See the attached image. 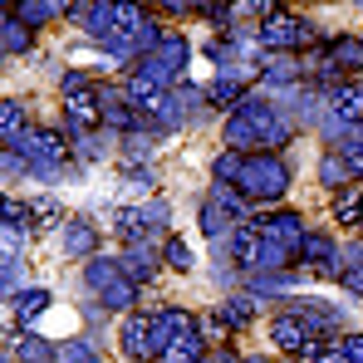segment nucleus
Returning a JSON list of instances; mask_svg holds the SVG:
<instances>
[{
  "mask_svg": "<svg viewBox=\"0 0 363 363\" xmlns=\"http://www.w3.org/2000/svg\"><path fill=\"white\" fill-rule=\"evenodd\" d=\"M50 304H55V295H50V290L30 285V290H20V295L10 300V314H15V324H20V329H30V324H35V319H40Z\"/></svg>",
  "mask_w": 363,
  "mask_h": 363,
  "instance_id": "14",
  "label": "nucleus"
},
{
  "mask_svg": "<svg viewBox=\"0 0 363 363\" xmlns=\"http://www.w3.org/2000/svg\"><path fill=\"white\" fill-rule=\"evenodd\" d=\"M167 201H147V206H123L118 211V221H113V231H118L128 245H138V241H147L152 231H162L167 226Z\"/></svg>",
  "mask_w": 363,
  "mask_h": 363,
  "instance_id": "6",
  "label": "nucleus"
},
{
  "mask_svg": "<svg viewBox=\"0 0 363 363\" xmlns=\"http://www.w3.org/2000/svg\"><path fill=\"white\" fill-rule=\"evenodd\" d=\"M20 167H30V162H25L15 147H5V177H20Z\"/></svg>",
  "mask_w": 363,
  "mask_h": 363,
  "instance_id": "35",
  "label": "nucleus"
},
{
  "mask_svg": "<svg viewBox=\"0 0 363 363\" xmlns=\"http://www.w3.org/2000/svg\"><path fill=\"white\" fill-rule=\"evenodd\" d=\"M162 265H172V270H182V275H186V270L196 265V255H191V245L182 241V236H172V241L162 245Z\"/></svg>",
  "mask_w": 363,
  "mask_h": 363,
  "instance_id": "26",
  "label": "nucleus"
},
{
  "mask_svg": "<svg viewBox=\"0 0 363 363\" xmlns=\"http://www.w3.org/2000/svg\"><path fill=\"white\" fill-rule=\"evenodd\" d=\"M255 35H260V50L265 55H295V50H304L309 45V20H300V15H270L265 25H255Z\"/></svg>",
  "mask_w": 363,
  "mask_h": 363,
  "instance_id": "5",
  "label": "nucleus"
},
{
  "mask_svg": "<svg viewBox=\"0 0 363 363\" xmlns=\"http://www.w3.org/2000/svg\"><path fill=\"white\" fill-rule=\"evenodd\" d=\"M300 260H304V265H314V270H324V265H334L339 255H334V241H329L324 231H309V236L300 241Z\"/></svg>",
  "mask_w": 363,
  "mask_h": 363,
  "instance_id": "21",
  "label": "nucleus"
},
{
  "mask_svg": "<svg viewBox=\"0 0 363 363\" xmlns=\"http://www.w3.org/2000/svg\"><path fill=\"white\" fill-rule=\"evenodd\" d=\"M255 226H260V236H265V241H280V245H290V250H300V241L309 236V231H304V221L295 216V211H270V216H255Z\"/></svg>",
  "mask_w": 363,
  "mask_h": 363,
  "instance_id": "9",
  "label": "nucleus"
},
{
  "mask_svg": "<svg viewBox=\"0 0 363 363\" xmlns=\"http://www.w3.org/2000/svg\"><path fill=\"white\" fill-rule=\"evenodd\" d=\"M123 339V359L133 363H157V344H152V314H128L118 329Z\"/></svg>",
  "mask_w": 363,
  "mask_h": 363,
  "instance_id": "8",
  "label": "nucleus"
},
{
  "mask_svg": "<svg viewBox=\"0 0 363 363\" xmlns=\"http://www.w3.org/2000/svg\"><path fill=\"white\" fill-rule=\"evenodd\" d=\"M84 30H89L99 45H108V40L118 35V5H89V20H84Z\"/></svg>",
  "mask_w": 363,
  "mask_h": 363,
  "instance_id": "20",
  "label": "nucleus"
},
{
  "mask_svg": "<svg viewBox=\"0 0 363 363\" xmlns=\"http://www.w3.org/2000/svg\"><path fill=\"white\" fill-rule=\"evenodd\" d=\"M30 30L35 25H50V20H60V15H69V5H60V0H20V5H10Z\"/></svg>",
  "mask_w": 363,
  "mask_h": 363,
  "instance_id": "18",
  "label": "nucleus"
},
{
  "mask_svg": "<svg viewBox=\"0 0 363 363\" xmlns=\"http://www.w3.org/2000/svg\"><path fill=\"white\" fill-rule=\"evenodd\" d=\"M334 221H344V226H359V221H363V196H359V191H339V201H334Z\"/></svg>",
  "mask_w": 363,
  "mask_h": 363,
  "instance_id": "28",
  "label": "nucleus"
},
{
  "mask_svg": "<svg viewBox=\"0 0 363 363\" xmlns=\"http://www.w3.org/2000/svg\"><path fill=\"white\" fill-rule=\"evenodd\" d=\"M245 172V152H236V147H226V152H216V162H211V177H216V186H236Z\"/></svg>",
  "mask_w": 363,
  "mask_h": 363,
  "instance_id": "23",
  "label": "nucleus"
},
{
  "mask_svg": "<svg viewBox=\"0 0 363 363\" xmlns=\"http://www.w3.org/2000/svg\"><path fill=\"white\" fill-rule=\"evenodd\" d=\"M25 133H30V128H25V104H20V99H5V104H0V138H5V147H15Z\"/></svg>",
  "mask_w": 363,
  "mask_h": 363,
  "instance_id": "22",
  "label": "nucleus"
},
{
  "mask_svg": "<svg viewBox=\"0 0 363 363\" xmlns=\"http://www.w3.org/2000/svg\"><path fill=\"white\" fill-rule=\"evenodd\" d=\"M60 241H64V255H69V260H94V245H99V231H94V221L74 216V221H64Z\"/></svg>",
  "mask_w": 363,
  "mask_h": 363,
  "instance_id": "12",
  "label": "nucleus"
},
{
  "mask_svg": "<svg viewBox=\"0 0 363 363\" xmlns=\"http://www.w3.org/2000/svg\"><path fill=\"white\" fill-rule=\"evenodd\" d=\"M15 152L30 162L35 177H60L64 162H69V152H74V138L60 133V128H30V133L15 143Z\"/></svg>",
  "mask_w": 363,
  "mask_h": 363,
  "instance_id": "1",
  "label": "nucleus"
},
{
  "mask_svg": "<svg viewBox=\"0 0 363 363\" xmlns=\"http://www.w3.org/2000/svg\"><path fill=\"white\" fill-rule=\"evenodd\" d=\"M334 344H339L344 363H363V334H344V339H334Z\"/></svg>",
  "mask_w": 363,
  "mask_h": 363,
  "instance_id": "32",
  "label": "nucleus"
},
{
  "mask_svg": "<svg viewBox=\"0 0 363 363\" xmlns=\"http://www.w3.org/2000/svg\"><path fill=\"white\" fill-rule=\"evenodd\" d=\"M84 285L99 295L104 309H133V300H138V285L123 275V265L108 260V255H94V260L84 265Z\"/></svg>",
  "mask_w": 363,
  "mask_h": 363,
  "instance_id": "3",
  "label": "nucleus"
},
{
  "mask_svg": "<svg viewBox=\"0 0 363 363\" xmlns=\"http://www.w3.org/2000/svg\"><path fill=\"white\" fill-rule=\"evenodd\" d=\"M201 359H206V339H201V329H186L157 363H201Z\"/></svg>",
  "mask_w": 363,
  "mask_h": 363,
  "instance_id": "19",
  "label": "nucleus"
},
{
  "mask_svg": "<svg viewBox=\"0 0 363 363\" xmlns=\"http://www.w3.org/2000/svg\"><path fill=\"white\" fill-rule=\"evenodd\" d=\"M5 349H15L20 363H60V344H50V339L35 334V329H15V334L5 339Z\"/></svg>",
  "mask_w": 363,
  "mask_h": 363,
  "instance_id": "10",
  "label": "nucleus"
},
{
  "mask_svg": "<svg viewBox=\"0 0 363 363\" xmlns=\"http://www.w3.org/2000/svg\"><path fill=\"white\" fill-rule=\"evenodd\" d=\"M74 152H79L84 162H99V157L108 152V133H104V138H99V133H79V138H74Z\"/></svg>",
  "mask_w": 363,
  "mask_h": 363,
  "instance_id": "29",
  "label": "nucleus"
},
{
  "mask_svg": "<svg viewBox=\"0 0 363 363\" xmlns=\"http://www.w3.org/2000/svg\"><path fill=\"white\" fill-rule=\"evenodd\" d=\"M30 216H35V226H60V231H64V206L55 201V196L30 201Z\"/></svg>",
  "mask_w": 363,
  "mask_h": 363,
  "instance_id": "27",
  "label": "nucleus"
},
{
  "mask_svg": "<svg viewBox=\"0 0 363 363\" xmlns=\"http://www.w3.org/2000/svg\"><path fill=\"white\" fill-rule=\"evenodd\" d=\"M245 363H275V359H245Z\"/></svg>",
  "mask_w": 363,
  "mask_h": 363,
  "instance_id": "37",
  "label": "nucleus"
},
{
  "mask_svg": "<svg viewBox=\"0 0 363 363\" xmlns=\"http://www.w3.org/2000/svg\"><path fill=\"white\" fill-rule=\"evenodd\" d=\"M30 40H35V30H30L10 5H5V20H0V50L15 60V55H25V50H30Z\"/></svg>",
  "mask_w": 363,
  "mask_h": 363,
  "instance_id": "15",
  "label": "nucleus"
},
{
  "mask_svg": "<svg viewBox=\"0 0 363 363\" xmlns=\"http://www.w3.org/2000/svg\"><path fill=\"white\" fill-rule=\"evenodd\" d=\"M211 363H245V359H236V354H231V349L221 344V354H216V359H211Z\"/></svg>",
  "mask_w": 363,
  "mask_h": 363,
  "instance_id": "36",
  "label": "nucleus"
},
{
  "mask_svg": "<svg viewBox=\"0 0 363 363\" xmlns=\"http://www.w3.org/2000/svg\"><path fill=\"white\" fill-rule=\"evenodd\" d=\"M152 147H157V133H128V138H123V162L138 167V162L152 157Z\"/></svg>",
  "mask_w": 363,
  "mask_h": 363,
  "instance_id": "24",
  "label": "nucleus"
},
{
  "mask_svg": "<svg viewBox=\"0 0 363 363\" xmlns=\"http://www.w3.org/2000/svg\"><path fill=\"white\" fill-rule=\"evenodd\" d=\"M186 60H191V45H186L182 35H167V40L157 45V55L138 60L133 69H138V74H147V79H152V84H162V89H177V79L186 74Z\"/></svg>",
  "mask_w": 363,
  "mask_h": 363,
  "instance_id": "4",
  "label": "nucleus"
},
{
  "mask_svg": "<svg viewBox=\"0 0 363 363\" xmlns=\"http://www.w3.org/2000/svg\"><path fill=\"white\" fill-rule=\"evenodd\" d=\"M128 191H133V196H152V186H157V172H152V167H128Z\"/></svg>",
  "mask_w": 363,
  "mask_h": 363,
  "instance_id": "31",
  "label": "nucleus"
},
{
  "mask_svg": "<svg viewBox=\"0 0 363 363\" xmlns=\"http://www.w3.org/2000/svg\"><path fill=\"white\" fill-rule=\"evenodd\" d=\"M324 50H329V64H334V69H349V74H359V69H363V40H354V35L329 40Z\"/></svg>",
  "mask_w": 363,
  "mask_h": 363,
  "instance_id": "16",
  "label": "nucleus"
},
{
  "mask_svg": "<svg viewBox=\"0 0 363 363\" xmlns=\"http://www.w3.org/2000/svg\"><path fill=\"white\" fill-rule=\"evenodd\" d=\"M270 339H275V349H280V354H295V359L309 354V344H319V334L304 324L300 314H290V309L270 319Z\"/></svg>",
  "mask_w": 363,
  "mask_h": 363,
  "instance_id": "7",
  "label": "nucleus"
},
{
  "mask_svg": "<svg viewBox=\"0 0 363 363\" xmlns=\"http://www.w3.org/2000/svg\"><path fill=\"white\" fill-rule=\"evenodd\" d=\"M118 265H123V275H128L133 285H147V280L157 275V265H162V260L152 255V245H147V241H138V245H128V250H123Z\"/></svg>",
  "mask_w": 363,
  "mask_h": 363,
  "instance_id": "13",
  "label": "nucleus"
},
{
  "mask_svg": "<svg viewBox=\"0 0 363 363\" xmlns=\"http://www.w3.org/2000/svg\"><path fill=\"white\" fill-rule=\"evenodd\" d=\"M319 182L334 186V191H344V186L354 182V172H349V162H344L339 152H329V157H319Z\"/></svg>",
  "mask_w": 363,
  "mask_h": 363,
  "instance_id": "25",
  "label": "nucleus"
},
{
  "mask_svg": "<svg viewBox=\"0 0 363 363\" xmlns=\"http://www.w3.org/2000/svg\"><path fill=\"white\" fill-rule=\"evenodd\" d=\"M216 319H221L226 329H245V324L255 319V295H226V300L216 304Z\"/></svg>",
  "mask_w": 363,
  "mask_h": 363,
  "instance_id": "17",
  "label": "nucleus"
},
{
  "mask_svg": "<svg viewBox=\"0 0 363 363\" xmlns=\"http://www.w3.org/2000/svg\"><path fill=\"white\" fill-rule=\"evenodd\" d=\"M20 290H30V285H25V280H20V260H5V295H10V300H15V295H20Z\"/></svg>",
  "mask_w": 363,
  "mask_h": 363,
  "instance_id": "33",
  "label": "nucleus"
},
{
  "mask_svg": "<svg viewBox=\"0 0 363 363\" xmlns=\"http://www.w3.org/2000/svg\"><path fill=\"white\" fill-rule=\"evenodd\" d=\"M236 186H241L250 201H280L285 186H290V162L280 152H250Z\"/></svg>",
  "mask_w": 363,
  "mask_h": 363,
  "instance_id": "2",
  "label": "nucleus"
},
{
  "mask_svg": "<svg viewBox=\"0 0 363 363\" xmlns=\"http://www.w3.org/2000/svg\"><path fill=\"white\" fill-rule=\"evenodd\" d=\"M304 79V64L295 55H260V84L265 89H290Z\"/></svg>",
  "mask_w": 363,
  "mask_h": 363,
  "instance_id": "11",
  "label": "nucleus"
},
{
  "mask_svg": "<svg viewBox=\"0 0 363 363\" xmlns=\"http://www.w3.org/2000/svg\"><path fill=\"white\" fill-rule=\"evenodd\" d=\"M334 147H339V157L349 162V172L363 177V133H349V138H344V143H334Z\"/></svg>",
  "mask_w": 363,
  "mask_h": 363,
  "instance_id": "30",
  "label": "nucleus"
},
{
  "mask_svg": "<svg viewBox=\"0 0 363 363\" xmlns=\"http://www.w3.org/2000/svg\"><path fill=\"white\" fill-rule=\"evenodd\" d=\"M196 329H201V339H226V324L216 319V309H211V314H201V319H196Z\"/></svg>",
  "mask_w": 363,
  "mask_h": 363,
  "instance_id": "34",
  "label": "nucleus"
}]
</instances>
